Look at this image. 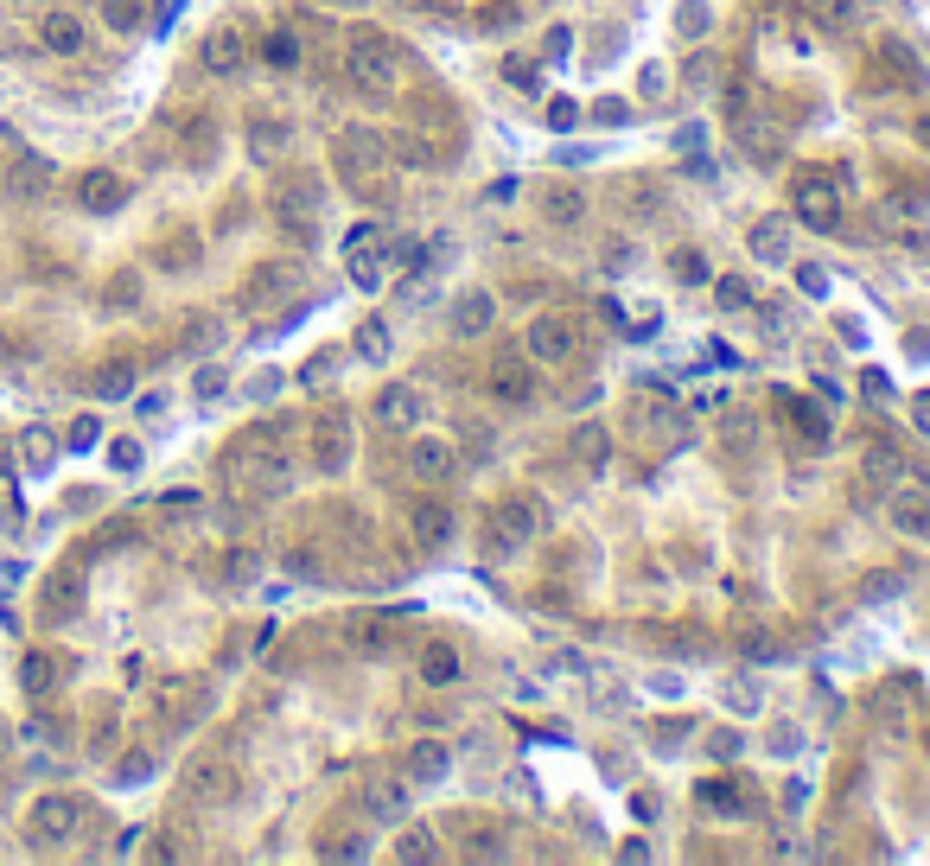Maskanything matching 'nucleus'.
Masks as SVG:
<instances>
[{
    "mask_svg": "<svg viewBox=\"0 0 930 866\" xmlns=\"http://www.w3.org/2000/svg\"><path fill=\"white\" fill-rule=\"evenodd\" d=\"M223 478H230V491L236 497H249V504H268V497H281L287 491V453H281V440L262 427V433H243V440L223 453Z\"/></svg>",
    "mask_w": 930,
    "mask_h": 866,
    "instance_id": "f257e3e1",
    "label": "nucleus"
},
{
    "mask_svg": "<svg viewBox=\"0 0 930 866\" xmlns=\"http://www.w3.org/2000/svg\"><path fill=\"white\" fill-rule=\"evenodd\" d=\"M344 77H351L357 90L389 96L395 77H402V58H395V45L376 39V32H351V45H344Z\"/></svg>",
    "mask_w": 930,
    "mask_h": 866,
    "instance_id": "f03ea898",
    "label": "nucleus"
},
{
    "mask_svg": "<svg viewBox=\"0 0 930 866\" xmlns=\"http://www.w3.org/2000/svg\"><path fill=\"white\" fill-rule=\"evenodd\" d=\"M332 160H338V172L357 185V192H370L376 172H389V141H383L376 128H338Z\"/></svg>",
    "mask_w": 930,
    "mask_h": 866,
    "instance_id": "7ed1b4c3",
    "label": "nucleus"
},
{
    "mask_svg": "<svg viewBox=\"0 0 930 866\" xmlns=\"http://www.w3.org/2000/svg\"><path fill=\"white\" fill-rule=\"evenodd\" d=\"M325 211V179L319 172H287L281 185H274V217L287 223V230L306 236V223Z\"/></svg>",
    "mask_w": 930,
    "mask_h": 866,
    "instance_id": "20e7f679",
    "label": "nucleus"
},
{
    "mask_svg": "<svg viewBox=\"0 0 930 866\" xmlns=\"http://www.w3.org/2000/svg\"><path fill=\"white\" fill-rule=\"evenodd\" d=\"M77 828H83V803H77V796H39V803L26 809L32 847H64Z\"/></svg>",
    "mask_w": 930,
    "mask_h": 866,
    "instance_id": "39448f33",
    "label": "nucleus"
},
{
    "mask_svg": "<svg viewBox=\"0 0 930 866\" xmlns=\"http://www.w3.org/2000/svg\"><path fill=\"white\" fill-rule=\"evenodd\" d=\"M542 529H548V510L536 504V497H510V504H497V510H491V548H497V554L536 542Z\"/></svg>",
    "mask_w": 930,
    "mask_h": 866,
    "instance_id": "423d86ee",
    "label": "nucleus"
},
{
    "mask_svg": "<svg viewBox=\"0 0 930 866\" xmlns=\"http://www.w3.org/2000/svg\"><path fill=\"white\" fill-rule=\"evenodd\" d=\"M625 427L637 433V440H663V433L676 427V395H669L663 383L631 389V395H625Z\"/></svg>",
    "mask_w": 930,
    "mask_h": 866,
    "instance_id": "0eeeda50",
    "label": "nucleus"
},
{
    "mask_svg": "<svg viewBox=\"0 0 930 866\" xmlns=\"http://www.w3.org/2000/svg\"><path fill=\"white\" fill-rule=\"evenodd\" d=\"M574 319L567 313H542V319H529L523 325V351H529V363H567L574 357Z\"/></svg>",
    "mask_w": 930,
    "mask_h": 866,
    "instance_id": "6e6552de",
    "label": "nucleus"
},
{
    "mask_svg": "<svg viewBox=\"0 0 930 866\" xmlns=\"http://www.w3.org/2000/svg\"><path fill=\"white\" fill-rule=\"evenodd\" d=\"M790 204H797V223H809V230H835V217H841V192L829 172H803Z\"/></svg>",
    "mask_w": 930,
    "mask_h": 866,
    "instance_id": "1a4fd4ad",
    "label": "nucleus"
},
{
    "mask_svg": "<svg viewBox=\"0 0 930 866\" xmlns=\"http://www.w3.org/2000/svg\"><path fill=\"white\" fill-rule=\"evenodd\" d=\"M294 287H300V268H287V262H268V268H255L249 281H243V293H236V306H243V313H268V306H281Z\"/></svg>",
    "mask_w": 930,
    "mask_h": 866,
    "instance_id": "9d476101",
    "label": "nucleus"
},
{
    "mask_svg": "<svg viewBox=\"0 0 930 866\" xmlns=\"http://www.w3.org/2000/svg\"><path fill=\"white\" fill-rule=\"evenodd\" d=\"M529 204H536V217L555 223V230H574V223L587 217V192H580V185H567V179H542L536 192H529Z\"/></svg>",
    "mask_w": 930,
    "mask_h": 866,
    "instance_id": "9b49d317",
    "label": "nucleus"
},
{
    "mask_svg": "<svg viewBox=\"0 0 930 866\" xmlns=\"http://www.w3.org/2000/svg\"><path fill=\"white\" fill-rule=\"evenodd\" d=\"M733 141H739V153L746 160H759V166H778L784 160V121H771V115H739L733 121Z\"/></svg>",
    "mask_w": 930,
    "mask_h": 866,
    "instance_id": "f8f14e48",
    "label": "nucleus"
},
{
    "mask_svg": "<svg viewBox=\"0 0 930 866\" xmlns=\"http://www.w3.org/2000/svg\"><path fill=\"white\" fill-rule=\"evenodd\" d=\"M491 319H497V293L465 287L459 300H453V313H446V332L465 344V338H485V332H491Z\"/></svg>",
    "mask_w": 930,
    "mask_h": 866,
    "instance_id": "ddd939ff",
    "label": "nucleus"
},
{
    "mask_svg": "<svg viewBox=\"0 0 930 866\" xmlns=\"http://www.w3.org/2000/svg\"><path fill=\"white\" fill-rule=\"evenodd\" d=\"M427 421V402H421V389H408V383H389V389H376V427H389V433H408V427H421Z\"/></svg>",
    "mask_w": 930,
    "mask_h": 866,
    "instance_id": "4468645a",
    "label": "nucleus"
},
{
    "mask_svg": "<svg viewBox=\"0 0 930 866\" xmlns=\"http://www.w3.org/2000/svg\"><path fill=\"white\" fill-rule=\"evenodd\" d=\"M453 472H459L453 440H415V446H408V478H421V484H453Z\"/></svg>",
    "mask_w": 930,
    "mask_h": 866,
    "instance_id": "2eb2a0df",
    "label": "nucleus"
},
{
    "mask_svg": "<svg viewBox=\"0 0 930 866\" xmlns=\"http://www.w3.org/2000/svg\"><path fill=\"white\" fill-rule=\"evenodd\" d=\"M567 453H574V465H580L587 478H606V472H612V440H606V427H593V421H580V427H574Z\"/></svg>",
    "mask_w": 930,
    "mask_h": 866,
    "instance_id": "dca6fc26",
    "label": "nucleus"
},
{
    "mask_svg": "<svg viewBox=\"0 0 930 866\" xmlns=\"http://www.w3.org/2000/svg\"><path fill=\"white\" fill-rule=\"evenodd\" d=\"M77 198H83V211H96V217H109V211H122L128 204V179L122 172H83V185H77Z\"/></svg>",
    "mask_w": 930,
    "mask_h": 866,
    "instance_id": "f3484780",
    "label": "nucleus"
},
{
    "mask_svg": "<svg viewBox=\"0 0 930 866\" xmlns=\"http://www.w3.org/2000/svg\"><path fill=\"white\" fill-rule=\"evenodd\" d=\"M198 58H204V71H211V77H236V71H243V58H249V45H243V32H236V26H217L211 39H204Z\"/></svg>",
    "mask_w": 930,
    "mask_h": 866,
    "instance_id": "a211bd4d",
    "label": "nucleus"
},
{
    "mask_svg": "<svg viewBox=\"0 0 930 866\" xmlns=\"http://www.w3.org/2000/svg\"><path fill=\"white\" fill-rule=\"evenodd\" d=\"M357 803H364V816H376V822H402L415 796H408V784H395V777H376V784L357 790Z\"/></svg>",
    "mask_w": 930,
    "mask_h": 866,
    "instance_id": "6ab92c4d",
    "label": "nucleus"
},
{
    "mask_svg": "<svg viewBox=\"0 0 930 866\" xmlns=\"http://www.w3.org/2000/svg\"><path fill=\"white\" fill-rule=\"evenodd\" d=\"M83 39H90V32H83L77 13H45V20H39V45H45V51H58V58H77Z\"/></svg>",
    "mask_w": 930,
    "mask_h": 866,
    "instance_id": "aec40b11",
    "label": "nucleus"
},
{
    "mask_svg": "<svg viewBox=\"0 0 930 866\" xmlns=\"http://www.w3.org/2000/svg\"><path fill=\"white\" fill-rule=\"evenodd\" d=\"M746 242H752V255H759L765 268H784V262H790V223H784V217H759Z\"/></svg>",
    "mask_w": 930,
    "mask_h": 866,
    "instance_id": "412c9836",
    "label": "nucleus"
},
{
    "mask_svg": "<svg viewBox=\"0 0 930 866\" xmlns=\"http://www.w3.org/2000/svg\"><path fill=\"white\" fill-rule=\"evenodd\" d=\"M185 796H192V803H230V796H236V771L230 765H192Z\"/></svg>",
    "mask_w": 930,
    "mask_h": 866,
    "instance_id": "4be33fe9",
    "label": "nucleus"
},
{
    "mask_svg": "<svg viewBox=\"0 0 930 866\" xmlns=\"http://www.w3.org/2000/svg\"><path fill=\"white\" fill-rule=\"evenodd\" d=\"M313 459L325 465V472H344V459H351V427H344L338 414L313 427Z\"/></svg>",
    "mask_w": 930,
    "mask_h": 866,
    "instance_id": "5701e85b",
    "label": "nucleus"
},
{
    "mask_svg": "<svg viewBox=\"0 0 930 866\" xmlns=\"http://www.w3.org/2000/svg\"><path fill=\"white\" fill-rule=\"evenodd\" d=\"M491 395H497V402H510V408H523L529 395H536V376H529L516 357H497V370H491Z\"/></svg>",
    "mask_w": 930,
    "mask_h": 866,
    "instance_id": "b1692460",
    "label": "nucleus"
},
{
    "mask_svg": "<svg viewBox=\"0 0 930 866\" xmlns=\"http://www.w3.org/2000/svg\"><path fill=\"white\" fill-rule=\"evenodd\" d=\"M357 249V242H351ZM402 262V242H383V249H357L351 255V281L357 287H376V281H389V268Z\"/></svg>",
    "mask_w": 930,
    "mask_h": 866,
    "instance_id": "393cba45",
    "label": "nucleus"
},
{
    "mask_svg": "<svg viewBox=\"0 0 930 866\" xmlns=\"http://www.w3.org/2000/svg\"><path fill=\"white\" fill-rule=\"evenodd\" d=\"M446 771H453V752H446L440 739H421V746L408 752V777H415V784H446Z\"/></svg>",
    "mask_w": 930,
    "mask_h": 866,
    "instance_id": "a878e982",
    "label": "nucleus"
},
{
    "mask_svg": "<svg viewBox=\"0 0 930 866\" xmlns=\"http://www.w3.org/2000/svg\"><path fill=\"white\" fill-rule=\"evenodd\" d=\"M892 529H905L911 542H930V497L899 491V497H892Z\"/></svg>",
    "mask_w": 930,
    "mask_h": 866,
    "instance_id": "bb28decb",
    "label": "nucleus"
},
{
    "mask_svg": "<svg viewBox=\"0 0 930 866\" xmlns=\"http://www.w3.org/2000/svg\"><path fill=\"white\" fill-rule=\"evenodd\" d=\"M415 542L421 548H446V542H453V510H446L440 497H434V504H415Z\"/></svg>",
    "mask_w": 930,
    "mask_h": 866,
    "instance_id": "cd10ccee",
    "label": "nucleus"
},
{
    "mask_svg": "<svg viewBox=\"0 0 930 866\" xmlns=\"http://www.w3.org/2000/svg\"><path fill=\"white\" fill-rule=\"evenodd\" d=\"M7 192H13V198H39V192H51V166H45V160H32V153H20V160H13V172H7Z\"/></svg>",
    "mask_w": 930,
    "mask_h": 866,
    "instance_id": "c85d7f7f",
    "label": "nucleus"
},
{
    "mask_svg": "<svg viewBox=\"0 0 930 866\" xmlns=\"http://www.w3.org/2000/svg\"><path fill=\"white\" fill-rule=\"evenodd\" d=\"M421 682L427 688H453L459 682V650L453 644H427L421 650Z\"/></svg>",
    "mask_w": 930,
    "mask_h": 866,
    "instance_id": "c756f323",
    "label": "nucleus"
},
{
    "mask_svg": "<svg viewBox=\"0 0 930 866\" xmlns=\"http://www.w3.org/2000/svg\"><path fill=\"white\" fill-rule=\"evenodd\" d=\"M389 160H402V166H415V172H427V166L440 160V147L427 141V134H395V141H389Z\"/></svg>",
    "mask_w": 930,
    "mask_h": 866,
    "instance_id": "7c9ffc66",
    "label": "nucleus"
},
{
    "mask_svg": "<svg viewBox=\"0 0 930 866\" xmlns=\"http://www.w3.org/2000/svg\"><path fill=\"white\" fill-rule=\"evenodd\" d=\"M77 599H83L77 574H58V580L45 586V599H39V605H45V618H71V612H77Z\"/></svg>",
    "mask_w": 930,
    "mask_h": 866,
    "instance_id": "2f4dec72",
    "label": "nucleus"
},
{
    "mask_svg": "<svg viewBox=\"0 0 930 866\" xmlns=\"http://www.w3.org/2000/svg\"><path fill=\"white\" fill-rule=\"evenodd\" d=\"M262 64H268V71H294V64H300V39H294V32H268V39H262Z\"/></svg>",
    "mask_w": 930,
    "mask_h": 866,
    "instance_id": "473e14b6",
    "label": "nucleus"
},
{
    "mask_svg": "<svg viewBox=\"0 0 930 866\" xmlns=\"http://www.w3.org/2000/svg\"><path fill=\"white\" fill-rule=\"evenodd\" d=\"M20 675H26L32 695H51V688H58V675H64V663H58V656H26Z\"/></svg>",
    "mask_w": 930,
    "mask_h": 866,
    "instance_id": "72a5a7b5",
    "label": "nucleus"
},
{
    "mask_svg": "<svg viewBox=\"0 0 930 866\" xmlns=\"http://www.w3.org/2000/svg\"><path fill=\"white\" fill-rule=\"evenodd\" d=\"M198 701H204V695H198L192 682H166V688H160V714H166V720H185Z\"/></svg>",
    "mask_w": 930,
    "mask_h": 866,
    "instance_id": "f704fd0d",
    "label": "nucleus"
},
{
    "mask_svg": "<svg viewBox=\"0 0 930 866\" xmlns=\"http://www.w3.org/2000/svg\"><path fill=\"white\" fill-rule=\"evenodd\" d=\"M357 357H364V363H383L389 357V325L383 319H364V332H357Z\"/></svg>",
    "mask_w": 930,
    "mask_h": 866,
    "instance_id": "c9c22d12",
    "label": "nucleus"
},
{
    "mask_svg": "<svg viewBox=\"0 0 930 866\" xmlns=\"http://www.w3.org/2000/svg\"><path fill=\"white\" fill-rule=\"evenodd\" d=\"M899 472H905V453H899V446H867V478L886 484V478H899Z\"/></svg>",
    "mask_w": 930,
    "mask_h": 866,
    "instance_id": "e433bc0d",
    "label": "nucleus"
},
{
    "mask_svg": "<svg viewBox=\"0 0 930 866\" xmlns=\"http://www.w3.org/2000/svg\"><path fill=\"white\" fill-rule=\"evenodd\" d=\"M453 255H459V242H453V236H434V249H421V255H415V274H427V281H434V274L453 262Z\"/></svg>",
    "mask_w": 930,
    "mask_h": 866,
    "instance_id": "4c0bfd02",
    "label": "nucleus"
},
{
    "mask_svg": "<svg viewBox=\"0 0 930 866\" xmlns=\"http://www.w3.org/2000/svg\"><path fill=\"white\" fill-rule=\"evenodd\" d=\"M141 13H147L141 0H102V20H109L115 32H134V26H141Z\"/></svg>",
    "mask_w": 930,
    "mask_h": 866,
    "instance_id": "58836bf2",
    "label": "nucleus"
},
{
    "mask_svg": "<svg viewBox=\"0 0 930 866\" xmlns=\"http://www.w3.org/2000/svg\"><path fill=\"white\" fill-rule=\"evenodd\" d=\"M128 389H134V370H128V363H109V370L96 376V395H128Z\"/></svg>",
    "mask_w": 930,
    "mask_h": 866,
    "instance_id": "ea45409f",
    "label": "nucleus"
},
{
    "mask_svg": "<svg viewBox=\"0 0 930 866\" xmlns=\"http://www.w3.org/2000/svg\"><path fill=\"white\" fill-rule=\"evenodd\" d=\"M669 268H676V281H688V287H695V281H708V262H701L695 249H676V262H669Z\"/></svg>",
    "mask_w": 930,
    "mask_h": 866,
    "instance_id": "a19ab883",
    "label": "nucleus"
},
{
    "mask_svg": "<svg viewBox=\"0 0 930 866\" xmlns=\"http://www.w3.org/2000/svg\"><path fill=\"white\" fill-rule=\"evenodd\" d=\"M223 574H230L236 586H249L255 574H262V554H230V561H223Z\"/></svg>",
    "mask_w": 930,
    "mask_h": 866,
    "instance_id": "79ce46f5",
    "label": "nucleus"
},
{
    "mask_svg": "<svg viewBox=\"0 0 930 866\" xmlns=\"http://www.w3.org/2000/svg\"><path fill=\"white\" fill-rule=\"evenodd\" d=\"M714 300H720V306H727V313H733V306H752V287H746V281H733V274H727V281L714 287Z\"/></svg>",
    "mask_w": 930,
    "mask_h": 866,
    "instance_id": "37998d69",
    "label": "nucleus"
},
{
    "mask_svg": "<svg viewBox=\"0 0 930 866\" xmlns=\"http://www.w3.org/2000/svg\"><path fill=\"white\" fill-rule=\"evenodd\" d=\"M51 453H58V446H51L45 433H26V465H32V472H45V465H51Z\"/></svg>",
    "mask_w": 930,
    "mask_h": 866,
    "instance_id": "c03bdc74",
    "label": "nucleus"
},
{
    "mask_svg": "<svg viewBox=\"0 0 930 866\" xmlns=\"http://www.w3.org/2000/svg\"><path fill=\"white\" fill-rule=\"evenodd\" d=\"M809 7L822 13V26H848V13H854V0H809Z\"/></svg>",
    "mask_w": 930,
    "mask_h": 866,
    "instance_id": "a18cd8bd",
    "label": "nucleus"
},
{
    "mask_svg": "<svg viewBox=\"0 0 930 866\" xmlns=\"http://www.w3.org/2000/svg\"><path fill=\"white\" fill-rule=\"evenodd\" d=\"M701 796H708L714 809H752L746 796H739V790H727V784H708V790H701Z\"/></svg>",
    "mask_w": 930,
    "mask_h": 866,
    "instance_id": "49530a36",
    "label": "nucleus"
},
{
    "mask_svg": "<svg viewBox=\"0 0 930 866\" xmlns=\"http://www.w3.org/2000/svg\"><path fill=\"white\" fill-rule=\"evenodd\" d=\"M395 860H434V835H427V841H421V835H408L402 847H395Z\"/></svg>",
    "mask_w": 930,
    "mask_h": 866,
    "instance_id": "de8ad7c7",
    "label": "nucleus"
},
{
    "mask_svg": "<svg viewBox=\"0 0 930 866\" xmlns=\"http://www.w3.org/2000/svg\"><path fill=\"white\" fill-rule=\"evenodd\" d=\"M708 752H714V758H739V752H746V739H739V733H714Z\"/></svg>",
    "mask_w": 930,
    "mask_h": 866,
    "instance_id": "09e8293b",
    "label": "nucleus"
},
{
    "mask_svg": "<svg viewBox=\"0 0 930 866\" xmlns=\"http://www.w3.org/2000/svg\"><path fill=\"white\" fill-rule=\"evenodd\" d=\"M727 707L733 714H759V688H727Z\"/></svg>",
    "mask_w": 930,
    "mask_h": 866,
    "instance_id": "8fccbe9b",
    "label": "nucleus"
},
{
    "mask_svg": "<svg viewBox=\"0 0 930 866\" xmlns=\"http://www.w3.org/2000/svg\"><path fill=\"white\" fill-rule=\"evenodd\" d=\"M147 771H153V752H128V758H122V777H128V784H134V777H147Z\"/></svg>",
    "mask_w": 930,
    "mask_h": 866,
    "instance_id": "3c124183",
    "label": "nucleus"
},
{
    "mask_svg": "<svg viewBox=\"0 0 930 866\" xmlns=\"http://www.w3.org/2000/svg\"><path fill=\"white\" fill-rule=\"evenodd\" d=\"M797 281H803V293H809V300H822V293H829V274H822V268H803Z\"/></svg>",
    "mask_w": 930,
    "mask_h": 866,
    "instance_id": "603ef678",
    "label": "nucleus"
},
{
    "mask_svg": "<svg viewBox=\"0 0 930 866\" xmlns=\"http://www.w3.org/2000/svg\"><path fill=\"white\" fill-rule=\"evenodd\" d=\"M332 363H338V357H313V363H306V376H300V383H313V389H319L325 376H332Z\"/></svg>",
    "mask_w": 930,
    "mask_h": 866,
    "instance_id": "864d4df0",
    "label": "nucleus"
},
{
    "mask_svg": "<svg viewBox=\"0 0 930 866\" xmlns=\"http://www.w3.org/2000/svg\"><path fill=\"white\" fill-rule=\"evenodd\" d=\"M109 459H115V465H122V472H134V465H141V446H134V440H122V446H115V453H109Z\"/></svg>",
    "mask_w": 930,
    "mask_h": 866,
    "instance_id": "5fc2aeb1",
    "label": "nucleus"
},
{
    "mask_svg": "<svg viewBox=\"0 0 930 866\" xmlns=\"http://www.w3.org/2000/svg\"><path fill=\"white\" fill-rule=\"evenodd\" d=\"M663 90H669V77H663V64H650V71H644V96H663Z\"/></svg>",
    "mask_w": 930,
    "mask_h": 866,
    "instance_id": "6e6d98bb",
    "label": "nucleus"
},
{
    "mask_svg": "<svg viewBox=\"0 0 930 866\" xmlns=\"http://www.w3.org/2000/svg\"><path fill=\"white\" fill-rule=\"evenodd\" d=\"M134 293H141L134 281H115V287H109V306H134Z\"/></svg>",
    "mask_w": 930,
    "mask_h": 866,
    "instance_id": "4d7b16f0",
    "label": "nucleus"
},
{
    "mask_svg": "<svg viewBox=\"0 0 930 866\" xmlns=\"http://www.w3.org/2000/svg\"><path fill=\"white\" fill-rule=\"evenodd\" d=\"M90 440H96V421H71V446H77V453H83Z\"/></svg>",
    "mask_w": 930,
    "mask_h": 866,
    "instance_id": "13d9d810",
    "label": "nucleus"
},
{
    "mask_svg": "<svg viewBox=\"0 0 930 866\" xmlns=\"http://www.w3.org/2000/svg\"><path fill=\"white\" fill-rule=\"evenodd\" d=\"M281 141H287L281 128H255V153H268V147H281Z\"/></svg>",
    "mask_w": 930,
    "mask_h": 866,
    "instance_id": "bf43d9fd",
    "label": "nucleus"
},
{
    "mask_svg": "<svg viewBox=\"0 0 930 866\" xmlns=\"http://www.w3.org/2000/svg\"><path fill=\"white\" fill-rule=\"evenodd\" d=\"M217 389H223V370H204V376H198V395H204V402H211Z\"/></svg>",
    "mask_w": 930,
    "mask_h": 866,
    "instance_id": "052dcab7",
    "label": "nucleus"
},
{
    "mask_svg": "<svg viewBox=\"0 0 930 866\" xmlns=\"http://www.w3.org/2000/svg\"><path fill=\"white\" fill-rule=\"evenodd\" d=\"M911 414H918V427L930 433V395H918V402H911Z\"/></svg>",
    "mask_w": 930,
    "mask_h": 866,
    "instance_id": "680f3d73",
    "label": "nucleus"
},
{
    "mask_svg": "<svg viewBox=\"0 0 930 866\" xmlns=\"http://www.w3.org/2000/svg\"><path fill=\"white\" fill-rule=\"evenodd\" d=\"M7 752H13V726L0 720V758H7Z\"/></svg>",
    "mask_w": 930,
    "mask_h": 866,
    "instance_id": "e2e57ef3",
    "label": "nucleus"
},
{
    "mask_svg": "<svg viewBox=\"0 0 930 866\" xmlns=\"http://www.w3.org/2000/svg\"><path fill=\"white\" fill-rule=\"evenodd\" d=\"M918 141H924V147H930V121H924V128H918Z\"/></svg>",
    "mask_w": 930,
    "mask_h": 866,
    "instance_id": "0e129e2a",
    "label": "nucleus"
}]
</instances>
